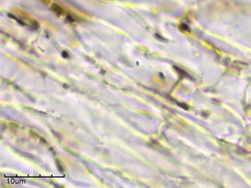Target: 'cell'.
Wrapping results in <instances>:
<instances>
[{"label":"cell","mask_w":251,"mask_h":188,"mask_svg":"<svg viewBox=\"0 0 251 188\" xmlns=\"http://www.w3.org/2000/svg\"><path fill=\"white\" fill-rule=\"evenodd\" d=\"M52 8H53V10L54 11H56V13H57V14H61V12H62V8H61L59 5H56V4L53 5Z\"/></svg>","instance_id":"1"}]
</instances>
